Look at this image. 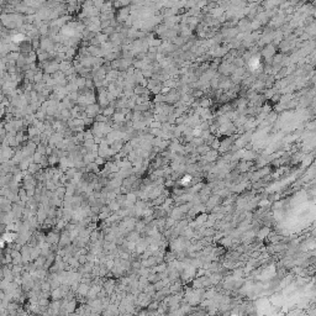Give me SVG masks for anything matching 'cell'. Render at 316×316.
Instances as JSON below:
<instances>
[{"instance_id": "obj_1", "label": "cell", "mask_w": 316, "mask_h": 316, "mask_svg": "<svg viewBox=\"0 0 316 316\" xmlns=\"http://www.w3.org/2000/svg\"><path fill=\"white\" fill-rule=\"evenodd\" d=\"M258 64H259V61H258V58H253V61H252V63H251L252 68H257V67H258Z\"/></svg>"}, {"instance_id": "obj_2", "label": "cell", "mask_w": 316, "mask_h": 316, "mask_svg": "<svg viewBox=\"0 0 316 316\" xmlns=\"http://www.w3.org/2000/svg\"><path fill=\"white\" fill-rule=\"evenodd\" d=\"M190 180H192V177H190V176H185L184 179H183V184H187V183H189Z\"/></svg>"}]
</instances>
